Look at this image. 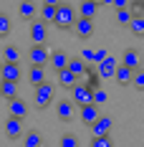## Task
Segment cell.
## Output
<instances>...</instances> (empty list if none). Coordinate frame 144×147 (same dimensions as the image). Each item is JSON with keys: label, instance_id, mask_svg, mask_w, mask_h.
<instances>
[{"label": "cell", "instance_id": "1", "mask_svg": "<svg viewBox=\"0 0 144 147\" xmlns=\"http://www.w3.org/2000/svg\"><path fill=\"white\" fill-rule=\"evenodd\" d=\"M76 8L71 3H58L56 5V18H53V26L61 30H71L73 28V20H76Z\"/></svg>", "mask_w": 144, "mask_h": 147}, {"label": "cell", "instance_id": "2", "mask_svg": "<svg viewBox=\"0 0 144 147\" xmlns=\"http://www.w3.org/2000/svg\"><path fill=\"white\" fill-rule=\"evenodd\" d=\"M35 89V94H33V102H35V107L38 109H46L48 104L53 102V94H56V89H53V84L51 81H43V84H38Z\"/></svg>", "mask_w": 144, "mask_h": 147}, {"label": "cell", "instance_id": "3", "mask_svg": "<svg viewBox=\"0 0 144 147\" xmlns=\"http://www.w3.org/2000/svg\"><path fill=\"white\" fill-rule=\"evenodd\" d=\"M71 102L76 104V107H86V104H91V86L76 81V84L71 86Z\"/></svg>", "mask_w": 144, "mask_h": 147}, {"label": "cell", "instance_id": "4", "mask_svg": "<svg viewBox=\"0 0 144 147\" xmlns=\"http://www.w3.org/2000/svg\"><path fill=\"white\" fill-rule=\"evenodd\" d=\"M48 46L46 43H38V46H30V51H28V61H30V66H46L48 63Z\"/></svg>", "mask_w": 144, "mask_h": 147}, {"label": "cell", "instance_id": "5", "mask_svg": "<svg viewBox=\"0 0 144 147\" xmlns=\"http://www.w3.org/2000/svg\"><path fill=\"white\" fill-rule=\"evenodd\" d=\"M30 41H33V46H38V43H46V38H48V33H46V23L43 20H38V18H33L30 20Z\"/></svg>", "mask_w": 144, "mask_h": 147}, {"label": "cell", "instance_id": "6", "mask_svg": "<svg viewBox=\"0 0 144 147\" xmlns=\"http://www.w3.org/2000/svg\"><path fill=\"white\" fill-rule=\"evenodd\" d=\"M111 127H114V119L106 117V114H99V117H96V122H94L88 129H91V134H94V137H101V134H109V132H111Z\"/></svg>", "mask_w": 144, "mask_h": 147}, {"label": "cell", "instance_id": "7", "mask_svg": "<svg viewBox=\"0 0 144 147\" xmlns=\"http://www.w3.org/2000/svg\"><path fill=\"white\" fill-rule=\"evenodd\" d=\"M56 114L61 122H71L73 117H76V104L71 102V99H61V102L56 104Z\"/></svg>", "mask_w": 144, "mask_h": 147}, {"label": "cell", "instance_id": "8", "mask_svg": "<svg viewBox=\"0 0 144 147\" xmlns=\"http://www.w3.org/2000/svg\"><path fill=\"white\" fill-rule=\"evenodd\" d=\"M20 76H23V71H20L18 63H3L0 66V81H13V84H18Z\"/></svg>", "mask_w": 144, "mask_h": 147}, {"label": "cell", "instance_id": "9", "mask_svg": "<svg viewBox=\"0 0 144 147\" xmlns=\"http://www.w3.org/2000/svg\"><path fill=\"white\" fill-rule=\"evenodd\" d=\"M71 30L78 38H91V36H94V20H88V18H76Z\"/></svg>", "mask_w": 144, "mask_h": 147}, {"label": "cell", "instance_id": "10", "mask_svg": "<svg viewBox=\"0 0 144 147\" xmlns=\"http://www.w3.org/2000/svg\"><path fill=\"white\" fill-rule=\"evenodd\" d=\"M5 137L8 140H20L23 137V119H15V117L5 119Z\"/></svg>", "mask_w": 144, "mask_h": 147}, {"label": "cell", "instance_id": "11", "mask_svg": "<svg viewBox=\"0 0 144 147\" xmlns=\"http://www.w3.org/2000/svg\"><path fill=\"white\" fill-rule=\"evenodd\" d=\"M8 114L10 117H15V119H25V114H28V104L23 102V99H10L8 102Z\"/></svg>", "mask_w": 144, "mask_h": 147}, {"label": "cell", "instance_id": "12", "mask_svg": "<svg viewBox=\"0 0 144 147\" xmlns=\"http://www.w3.org/2000/svg\"><path fill=\"white\" fill-rule=\"evenodd\" d=\"M48 63H51L53 71H61V69H66V63H68V53H66V51H51V53H48Z\"/></svg>", "mask_w": 144, "mask_h": 147}, {"label": "cell", "instance_id": "13", "mask_svg": "<svg viewBox=\"0 0 144 147\" xmlns=\"http://www.w3.org/2000/svg\"><path fill=\"white\" fill-rule=\"evenodd\" d=\"M116 66H119V61L114 59V56H106V59L99 63V76H104V79H111L116 71Z\"/></svg>", "mask_w": 144, "mask_h": 147}, {"label": "cell", "instance_id": "14", "mask_svg": "<svg viewBox=\"0 0 144 147\" xmlns=\"http://www.w3.org/2000/svg\"><path fill=\"white\" fill-rule=\"evenodd\" d=\"M18 13H20L23 20H33L35 13H38V8H35L33 0H20V3H18Z\"/></svg>", "mask_w": 144, "mask_h": 147}, {"label": "cell", "instance_id": "15", "mask_svg": "<svg viewBox=\"0 0 144 147\" xmlns=\"http://www.w3.org/2000/svg\"><path fill=\"white\" fill-rule=\"evenodd\" d=\"M96 10H99V5H96V3H91V0H81V3H78L76 15H78V18H88V20H94Z\"/></svg>", "mask_w": 144, "mask_h": 147}, {"label": "cell", "instance_id": "16", "mask_svg": "<svg viewBox=\"0 0 144 147\" xmlns=\"http://www.w3.org/2000/svg\"><path fill=\"white\" fill-rule=\"evenodd\" d=\"M20 56H23V53H20V48H18V46H13V43H8L5 46V48H3V63H20Z\"/></svg>", "mask_w": 144, "mask_h": 147}, {"label": "cell", "instance_id": "17", "mask_svg": "<svg viewBox=\"0 0 144 147\" xmlns=\"http://www.w3.org/2000/svg\"><path fill=\"white\" fill-rule=\"evenodd\" d=\"M96 117H99V107H96V104H86V107H81V122H84L86 127H91V124L96 122Z\"/></svg>", "mask_w": 144, "mask_h": 147}, {"label": "cell", "instance_id": "18", "mask_svg": "<svg viewBox=\"0 0 144 147\" xmlns=\"http://www.w3.org/2000/svg\"><path fill=\"white\" fill-rule=\"evenodd\" d=\"M131 74H134V69H127V66H116V71H114V79H116V84L119 86H127V84H131Z\"/></svg>", "mask_w": 144, "mask_h": 147}, {"label": "cell", "instance_id": "19", "mask_svg": "<svg viewBox=\"0 0 144 147\" xmlns=\"http://www.w3.org/2000/svg\"><path fill=\"white\" fill-rule=\"evenodd\" d=\"M43 145V137L38 129H28V132H23V147H41Z\"/></svg>", "mask_w": 144, "mask_h": 147}, {"label": "cell", "instance_id": "20", "mask_svg": "<svg viewBox=\"0 0 144 147\" xmlns=\"http://www.w3.org/2000/svg\"><path fill=\"white\" fill-rule=\"evenodd\" d=\"M121 66H127V69H139V51H137V48H127V51H124V59H121Z\"/></svg>", "mask_w": 144, "mask_h": 147}, {"label": "cell", "instance_id": "21", "mask_svg": "<svg viewBox=\"0 0 144 147\" xmlns=\"http://www.w3.org/2000/svg\"><path fill=\"white\" fill-rule=\"evenodd\" d=\"M56 74H58V86H61V89H71L73 84L78 81V79H76L68 69H61V71H56Z\"/></svg>", "mask_w": 144, "mask_h": 147}, {"label": "cell", "instance_id": "22", "mask_svg": "<svg viewBox=\"0 0 144 147\" xmlns=\"http://www.w3.org/2000/svg\"><path fill=\"white\" fill-rule=\"evenodd\" d=\"M66 69H68V71H71L73 76H76V79H81V76L86 74V63H84L81 59H68V63H66Z\"/></svg>", "mask_w": 144, "mask_h": 147}, {"label": "cell", "instance_id": "23", "mask_svg": "<svg viewBox=\"0 0 144 147\" xmlns=\"http://www.w3.org/2000/svg\"><path fill=\"white\" fill-rule=\"evenodd\" d=\"M127 28L131 30V36H144V15H131Z\"/></svg>", "mask_w": 144, "mask_h": 147}, {"label": "cell", "instance_id": "24", "mask_svg": "<svg viewBox=\"0 0 144 147\" xmlns=\"http://www.w3.org/2000/svg\"><path fill=\"white\" fill-rule=\"evenodd\" d=\"M28 81L33 84V86H38V84H43V81H46L43 66H30V71H28Z\"/></svg>", "mask_w": 144, "mask_h": 147}, {"label": "cell", "instance_id": "25", "mask_svg": "<svg viewBox=\"0 0 144 147\" xmlns=\"http://www.w3.org/2000/svg\"><path fill=\"white\" fill-rule=\"evenodd\" d=\"M0 96H5L8 102L15 99V96H18V84H13V81H3V84H0Z\"/></svg>", "mask_w": 144, "mask_h": 147}, {"label": "cell", "instance_id": "26", "mask_svg": "<svg viewBox=\"0 0 144 147\" xmlns=\"http://www.w3.org/2000/svg\"><path fill=\"white\" fill-rule=\"evenodd\" d=\"M53 18H56V5H43V10H41V18H38V20H43L46 26H48V23H53Z\"/></svg>", "mask_w": 144, "mask_h": 147}, {"label": "cell", "instance_id": "27", "mask_svg": "<svg viewBox=\"0 0 144 147\" xmlns=\"http://www.w3.org/2000/svg\"><path fill=\"white\" fill-rule=\"evenodd\" d=\"M106 91L104 89H91V104H96V107H101V104H106Z\"/></svg>", "mask_w": 144, "mask_h": 147}, {"label": "cell", "instance_id": "28", "mask_svg": "<svg viewBox=\"0 0 144 147\" xmlns=\"http://www.w3.org/2000/svg\"><path fill=\"white\" fill-rule=\"evenodd\" d=\"M88 147H114V142H111L109 134H101V137H91V145Z\"/></svg>", "mask_w": 144, "mask_h": 147}, {"label": "cell", "instance_id": "29", "mask_svg": "<svg viewBox=\"0 0 144 147\" xmlns=\"http://www.w3.org/2000/svg\"><path fill=\"white\" fill-rule=\"evenodd\" d=\"M58 147H78V137L76 134H63L58 140Z\"/></svg>", "mask_w": 144, "mask_h": 147}, {"label": "cell", "instance_id": "30", "mask_svg": "<svg viewBox=\"0 0 144 147\" xmlns=\"http://www.w3.org/2000/svg\"><path fill=\"white\" fill-rule=\"evenodd\" d=\"M131 86L134 89H144V74L139 71V69H134V74H131Z\"/></svg>", "mask_w": 144, "mask_h": 147}, {"label": "cell", "instance_id": "31", "mask_svg": "<svg viewBox=\"0 0 144 147\" xmlns=\"http://www.w3.org/2000/svg\"><path fill=\"white\" fill-rule=\"evenodd\" d=\"M8 33H10V18H8L5 13H0V38L8 36Z\"/></svg>", "mask_w": 144, "mask_h": 147}, {"label": "cell", "instance_id": "32", "mask_svg": "<svg viewBox=\"0 0 144 147\" xmlns=\"http://www.w3.org/2000/svg\"><path fill=\"white\" fill-rule=\"evenodd\" d=\"M129 20H131V13H129V10H116V23H119V26H124V28H127V26H129Z\"/></svg>", "mask_w": 144, "mask_h": 147}, {"label": "cell", "instance_id": "33", "mask_svg": "<svg viewBox=\"0 0 144 147\" xmlns=\"http://www.w3.org/2000/svg\"><path fill=\"white\" fill-rule=\"evenodd\" d=\"M127 10H129L131 15H142V10H144V0H134L129 8H127Z\"/></svg>", "mask_w": 144, "mask_h": 147}, {"label": "cell", "instance_id": "34", "mask_svg": "<svg viewBox=\"0 0 144 147\" xmlns=\"http://www.w3.org/2000/svg\"><path fill=\"white\" fill-rule=\"evenodd\" d=\"M81 61L84 63H94V48H84L81 51Z\"/></svg>", "mask_w": 144, "mask_h": 147}, {"label": "cell", "instance_id": "35", "mask_svg": "<svg viewBox=\"0 0 144 147\" xmlns=\"http://www.w3.org/2000/svg\"><path fill=\"white\" fill-rule=\"evenodd\" d=\"M106 56H109V51H106V48H99V51H94V63H101Z\"/></svg>", "mask_w": 144, "mask_h": 147}, {"label": "cell", "instance_id": "36", "mask_svg": "<svg viewBox=\"0 0 144 147\" xmlns=\"http://www.w3.org/2000/svg\"><path fill=\"white\" fill-rule=\"evenodd\" d=\"M111 8L114 10H127L129 8V0H111Z\"/></svg>", "mask_w": 144, "mask_h": 147}, {"label": "cell", "instance_id": "37", "mask_svg": "<svg viewBox=\"0 0 144 147\" xmlns=\"http://www.w3.org/2000/svg\"><path fill=\"white\" fill-rule=\"evenodd\" d=\"M58 3H63V0H43V5H58Z\"/></svg>", "mask_w": 144, "mask_h": 147}, {"label": "cell", "instance_id": "38", "mask_svg": "<svg viewBox=\"0 0 144 147\" xmlns=\"http://www.w3.org/2000/svg\"><path fill=\"white\" fill-rule=\"evenodd\" d=\"M101 5H111V0H101Z\"/></svg>", "mask_w": 144, "mask_h": 147}, {"label": "cell", "instance_id": "39", "mask_svg": "<svg viewBox=\"0 0 144 147\" xmlns=\"http://www.w3.org/2000/svg\"><path fill=\"white\" fill-rule=\"evenodd\" d=\"M91 3H96V5H101V0H91Z\"/></svg>", "mask_w": 144, "mask_h": 147}, {"label": "cell", "instance_id": "40", "mask_svg": "<svg viewBox=\"0 0 144 147\" xmlns=\"http://www.w3.org/2000/svg\"><path fill=\"white\" fill-rule=\"evenodd\" d=\"M0 66H3V61H0Z\"/></svg>", "mask_w": 144, "mask_h": 147}, {"label": "cell", "instance_id": "41", "mask_svg": "<svg viewBox=\"0 0 144 147\" xmlns=\"http://www.w3.org/2000/svg\"><path fill=\"white\" fill-rule=\"evenodd\" d=\"M0 84H3V81H0Z\"/></svg>", "mask_w": 144, "mask_h": 147}]
</instances>
